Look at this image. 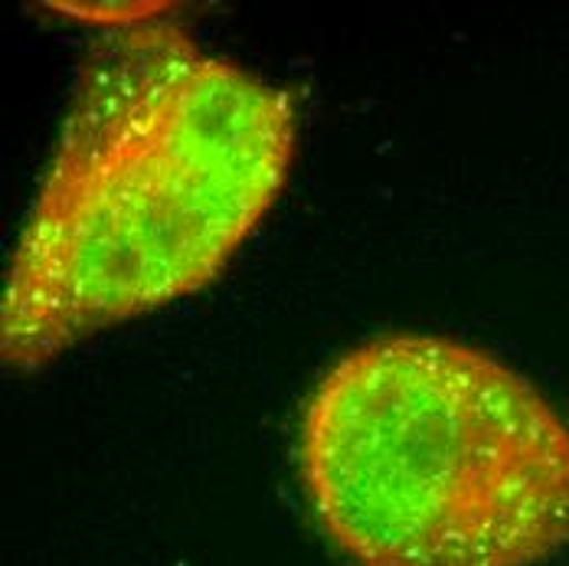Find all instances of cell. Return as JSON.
Returning <instances> with one entry per match:
<instances>
[{"label": "cell", "instance_id": "1", "mask_svg": "<svg viewBox=\"0 0 569 566\" xmlns=\"http://www.w3.org/2000/svg\"><path fill=\"white\" fill-rule=\"evenodd\" d=\"M295 135L284 92L183 23L102 33L7 262L3 364L43 367L217 282L279 200Z\"/></svg>", "mask_w": 569, "mask_h": 566}, {"label": "cell", "instance_id": "2", "mask_svg": "<svg viewBox=\"0 0 569 566\" xmlns=\"http://www.w3.org/2000/svg\"><path fill=\"white\" fill-rule=\"evenodd\" d=\"M298 475L353 566H537L569 547V426L520 370L426 331L341 354L301 409Z\"/></svg>", "mask_w": 569, "mask_h": 566}]
</instances>
